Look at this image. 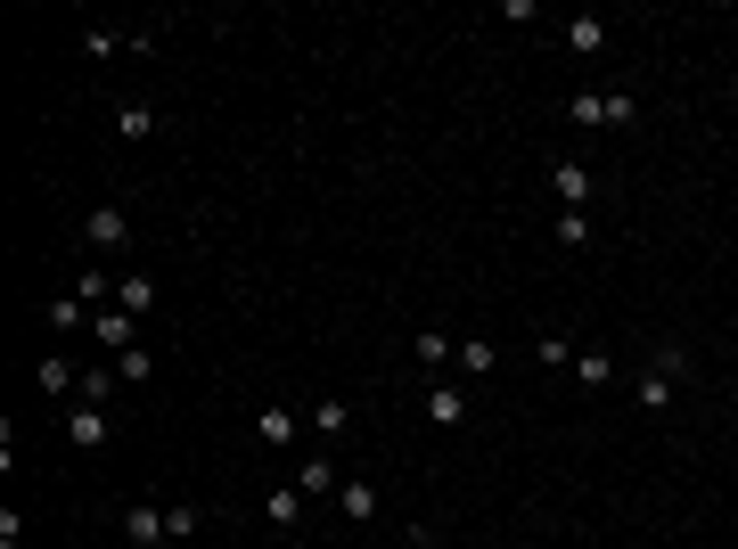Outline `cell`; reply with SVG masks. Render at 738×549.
<instances>
[{"label":"cell","instance_id":"cell-23","mask_svg":"<svg viewBox=\"0 0 738 549\" xmlns=\"http://www.w3.org/2000/svg\"><path fill=\"white\" fill-rule=\"evenodd\" d=\"M82 312H91L82 295H58V304H50V328H82Z\"/></svg>","mask_w":738,"mask_h":549},{"label":"cell","instance_id":"cell-12","mask_svg":"<svg viewBox=\"0 0 738 549\" xmlns=\"http://www.w3.org/2000/svg\"><path fill=\"white\" fill-rule=\"evenodd\" d=\"M255 435L271 443V451H287V443H295V435H304V418H295V410H280V403H271V410L255 418Z\"/></svg>","mask_w":738,"mask_h":549},{"label":"cell","instance_id":"cell-11","mask_svg":"<svg viewBox=\"0 0 738 549\" xmlns=\"http://www.w3.org/2000/svg\"><path fill=\"white\" fill-rule=\"evenodd\" d=\"M115 304L132 312V321H148V312H156V279H148V271H132V279H115Z\"/></svg>","mask_w":738,"mask_h":549},{"label":"cell","instance_id":"cell-20","mask_svg":"<svg viewBox=\"0 0 738 549\" xmlns=\"http://www.w3.org/2000/svg\"><path fill=\"white\" fill-rule=\"evenodd\" d=\"M115 386H123V377H115V362H108V369H82V394H74V403H108Z\"/></svg>","mask_w":738,"mask_h":549},{"label":"cell","instance_id":"cell-21","mask_svg":"<svg viewBox=\"0 0 738 549\" xmlns=\"http://www.w3.org/2000/svg\"><path fill=\"white\" fill-rule=\"evenodd\" d=\"M115 132H123V140H148V132H156V108H123Z\"/></svg>","mask_w":738,"mask_h":549},{"label":"cell","instance_id":"cell-24","mask_svg":"<svg viewBox=\"0 0 738 549\" xmlns=\"http://www.w3.org/2000/svg\"><path fill=\"white\" fill-rule=\"evenodd\" d=\"M558 246H590V214H558Z\"/></svg>","mask_w":738,"mask_h":549},{"label":"cell","instance_id":"cell-25","mask_svg":"<svg viewBox=\"0 0 738 549\" xmlns=\"http://www.w3.org/2000/svg\"><path fill=\"white\" fill-rule=\"evenodd\" d=\"M542 369H575V345H566V336H542Z\"/></svg>","mask_w":738,"mask_h":549},{"label":"cell","instance_id":"cell-22","mask_svg":"<svg viewBox=\"0 0 738 549\" xmlns=\"http://www.w3.org/2000/svg\"><path fill=\"white\" fill-rule=\"evenodd\" d=\"M148 369H156V362H148L140 345H132V353H115V377H123V386H148Z\"/></svg>","mask_w":738,"mask_h":549},{"label":"cell","instance_id":"cell-14","mask_svg":"<svg viewBox=\"0 0 738 549\" xmlns=\"http://www.w3.org/2000/svg\"><path fill=\"white\" fill-rule=\"evenodd\" d=\"M336 500H345L353 525H377V509H386V500H377V484H336Z\"/></svg>","mask_w":738,"mask_h":549},{"label":"cell","instance_id":"cell-4","mask_svg":"<svg viewBox=\"0 0 738 549\" xmlns=\"http://www.w3.org/2000/svg\"><path fill=\"white\" fill-rule=\"evenodd\" d=\"M550 189H558V214H583L590 205V164H575V156L550 164Z\"/></svg>","mask_w":738,"mask_h":549},{"label":"cell","instance_id":"cell-17","mask_svg":"<svg viewBox=\"0 0 738 549\" xmlns=\"http://www.w3.org/2000/svg\"><path fill=\"white\" fill-rule=\"evenodd\" d=\"M566 115H575L583 132H599V123H607V91H575V99H566Z\"/></svg>","mask_w":738,"mask_h":549},{"label":"cell","instance_id":"cell-3","mask_svg":"<svg viewBox=\"0 0 738 549\" xmlns=\"http://www.w3.org/2000/svg\"><path fill=\"white\" fill-rule=\"evenodd\" d=\"M91 336H99L108 353H132V345H140V321H132L123 304H108V312H91Z\"/></svg>","mask_w":738,"mask_h":549},{"label":"cell","instance_id":"cell-26","mask_svg":"<svg viewBox=\"0 0 738 549\" xmlns=\"http://www.w3.org/2000/svg\"><path fill=\"white\" fill-rule=\"evenodd\" d=\"M403 549H411V541H403Z\"/></svg>","mask_w":738,"mask_h":549},{"label":"cell","instance_id":"cell-8","mask_svg":"<svg viewBox=\"0 0 738 549\" xmlns=\"http://www.w3.org/2000/svg\"><path fill=\"white\" fill-rule=\"evenodd\" d=\"M304 427H312V443L328 451V443H345V427H353V418H345V403L328 394V403H312V418H304Z\"/></svg>","mask_w":738,"mask_h":549},{"label":"cell","instance_id":"cell-7","mask_svg":"<svg viewBox=\"0 0 738 549\" xmlns=\"http://www.w3.org/2000/svg\"><path fill=\"white\" fill-rule=\"evenodd\" d=\"M67 443H74V451H99V443H108V410H99V403H74V410H67Z\"/></svg>","mask_w":738,"mask_h":549},{"label":"cell","instance_id":"cell-18","mask_svg":"<svg viewBox=\"0 0 738 549\" xmlns=\"http://www.w3.org/2000/svg\"><path fill=\"white\" fill-rule=\"evenodd\" d=\"M33 377H41V394H74V362H67V353H50Z\"/></svg>","mask_w":738,"mask_h":549},{"label":"cell","instance_id":"cell-10","mask_svg":"<svg viewBox=\"0 0 738 549\" xmlns=\"http://www.w3.org/2000/svg\"><path fill=\"white\" fill-rule=\"evenodd\" d=\"M295 492H304V500H321V492H336V459H328V451H312L304 468H295Z\"/></svg>","mask_w":738,"mask_h":549},{"label":"cell","instance_id":"cell-9","mask_svg":"<svg viewBox=\"0 0 738 549\" xmlns=\"http://www.w3.org/2000/svg\"><path fill=\"white\" fill-rule=\"evenodd\" d=\"M411 362H427V369H452V362H459V345H452L443 328H418V336H411Z\"/></svg>","mask_w":738,"mask_h":549},{"label":"cell","instance_id":"cell-5","mask_svg":"<svg viewBox=\"0 0 738 549\" xmlns=\"http://www.w3.org/2000/svg\"><path fill=\"white\" fill-rule=\"evenodd\" d=\"M427 418H435V427H468V386H459V377L427 386Z\"/></svg>","mask_w":738,"mask_h":549},{"label":"cell","instance_id":"cell-1","mask_svg":"<svg viewBox=\"0 0 738 549\" xmlns=\"http://www.w3.org/2000/svg\"><path fill=\"white\" fill-rule=\"evenodd\" d=\"M681 377H689V353L681 345H657V353H648V369H640V410H665Z\"/></svg>","mask_w":738,"mask_h":549},{"label":"cell","instance_id":"cell-19","mask_svg":"<svg viewBox=\"0 0 738 549\" xmlns=\"http://www.w3.org/2000/svg\"><path fill=\"white\" fill-rule=\"evenodd\" d=\"M493 362H501V353L484 345V336H468V345H459V377H493Z\"/></svg>","mask_w":738,"mask_h":549},{"label":"cell","instance_id":"cell-6","mask_svg":"<svg viewBox=\"0 0 738 549\" xmlns=\"http://www.w3.org/2000/svg\"><path fill=\"white\" fill-rule=\"evenodd\" d=\"M82 238L91 246H123L132 238V214H123V205H91V214H82Z\"/></svg>","mask_w":738,"mask_h":549},{"label":"cell","instance_id":"cell-16","mask_svg":"<svg viewBox=\"0 0 738 549\" xmlns=\"http://www.w3.org/2000/svg\"><path fill=\"white\" fill-rule=\"evenodd\" d=\"M607 377H616L607 353H575V386H583V394H607Z\"/></svg>","mask_w":738,"mask_h":549},{"label":"cell","instance_id":"cell-13","mask_svg":"<svg viewBox=\"0 0 738 549\" xmlns=\"http://www.w3.org/2000/svg\"><path fill=\"white\" fill-rule=\"evenodd\" d=\"M566 50H575V58H599V50H607V26H599V17H566Z\"/></svg>","mask_w":738,"mask_h":549},{"label":"cell","instance_id":"cell-15","mask_svg":"<svg viewBox=\"0 0 738 549\" xmlns=\"http://www.w3.org/2000/svg\"><path fill=\"white\" fill-rule=\"evenodd\" d=\"M263 517L280 525V533H295V525H304V492H295V484H280V492L263 500Z\"/></svg>","mask_w":738,"mask_h":549},{"label":"cell","instance_id":"cell-2","mask_svg":"<svg viewBox=\"0 0 738 549\" xmlns=\"http://www.w3.org/2000/svg\"><path fill=\"white\" fill-rule=\"evenodd\" d=\"M123 533H132L140 549H164V541H173V517H164L156 500H132V509H123Z\"/></svg>","mask_w":738,"mask_h":549}]
</instances>
